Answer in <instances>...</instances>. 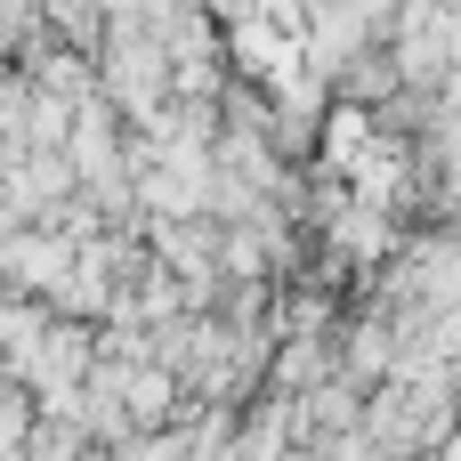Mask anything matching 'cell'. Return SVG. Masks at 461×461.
I'll use <instances>...</instances> for the list:
<instances>
[{
    "label": "cell",
    "instance_id": "cell-1",
    "mask_svg": "<svg viewBox=\"0 0 461 461\" xmlns=\"http://www.w3.org/2000/svg\"><path fill=\"white\" fill-rule=\"evenodd\" d=\"M8 373H16V381H32V389H41V405H49L57 389H73V381L89 373V340H81L73 324H32V332L8 348Z\"/></svg>",
    "mask_w": 461,
    "mask_h": 461
},
{
    "label": "cell",
    "instance_id": "cell-2",
    "mask_svg": "<svg viewBox=\"0 0 461 461\" xmlns=\"http://www.w3.org/2000/svg\"><path fill=\"white\" fill-rule=\"evenodd\" d=\"M41 8H49V24H57L73 49H81V41H97V16H105V0H41Z\"/></svg>",
    "mask_w": 461,
    "mask_h": 461
},
{
    "label": "cell",
    "instance_id": "cell-3",
    "mask_svg": "<svg viewBox=\"0 0 461 461\" xmlns=\"http://www.w3.org/2000/svg\"><path fill=\"white\" fill-rule=\"evenodd\" d=\"M24 446H32V405L0 389V461H24Z\"/></svg>",
    "mask_w": 461,
    "mask_h": 461
}]
</instances>
